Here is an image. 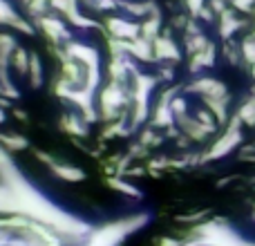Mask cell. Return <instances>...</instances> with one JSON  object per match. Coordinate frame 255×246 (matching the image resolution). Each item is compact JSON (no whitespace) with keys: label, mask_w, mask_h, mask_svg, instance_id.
I'll use <instances>...</instances> for the list:
<instances>
[{"label":"cell","mask_w":255,"mask_h":246,"mask_svg":"<svg viewBox=\"0 0 255 246\" xmlns=\"http://www.w3.org/2000/svg\"><path fill=\"white\" fill-rule=\"evenodd\" d=\"M40 27L45 29V34H47V38L52 40L54 45H58V43H65L67 38H70V31H67V25L61 20V18H56V16H45V18H40Z\"/></svg>","instance_id":"obj_1"},{"label":"cell","mask_w":255,"mask_h":246,"mask_svg":"<svg viewBox=\"0 0 255 246\" xmlns=\"http://www.w3.org/2000/svg\"><path fill=\"white\" fill-rule=\"evenodd\" d=\"M240 141V132L238 130H231V132H226L224 136H222L220 141H217L215 145H213V150H211V157H222V154H226L231 148H233L235 143Z\"/></svg>","instance_id":"obj_2"},{"label":"cell","mask_w":255,"mask_h":246,"mask_svg":"<svg viewBox=\"0 0 255 246\" xmlns=\"http://www.w3.org/2000/svg\"><path fill=\"white\" fill-rule=\"evenodd\" d=\"M52 170L56 172L58 177H63V179H70V181H79V179H83V172H81L79 168L58 166V163H52Z\"/></svg>","instance_id":"obj_3"},{"label":"cell","mask_w":255,"mask_h":246,"mask_svg":"<svg viewBox=\"0 0 255 246\" xmlns=\"http://www.w3.org/2000/svg\"><path fill=\"white\" fill-rule=\"evenodd\" d=\"M184 4H186V9H188L193 16H199V11L206 7V4H204V0H184Z\"/></svg>","instance_id":"obj_4"}]
</instances>
